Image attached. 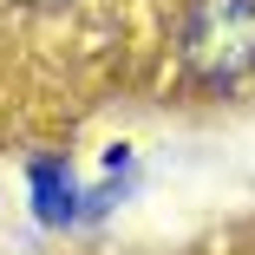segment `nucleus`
<instances>
[{
    "mask_svg": "<svg viewBox=\"0 0 255 255\" xmlns=\"http://www.w3.org/2000/svg\"><path fill=\"white\" fill-rule=\"evenodd\" d=\"M183 66L210 92L255 79V0H196L183 20Z\"/></svg>",
    "mask_w": 255,
    "mask_h": 255,
    "instance_id": "f257e3e1",
    "label": "nucleus"
},
{
    "mask_svg": "<svg viewBox=\"0 0 255 255\" xmlns=\"http://www.w3.org/2000/svg\"><path fill=\"white\" fill-rule=\"evenodd\" d=\"M26 7H66V0H26Z\"/></svg>",
    "mask_w": 255,
    "mask_h": 255,
    "instance_id": "f03ea898",
    "label": "nucleus"
}]
</instances>
